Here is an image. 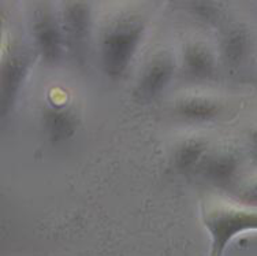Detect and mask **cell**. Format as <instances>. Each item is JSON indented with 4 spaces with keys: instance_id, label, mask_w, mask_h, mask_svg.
Masks as SVG:
<instances>
[{
    "instance_id": "6da1fadb",
    "label": "cell",
    "mask_w": 257,
    "mask_h": 256,
    "mask_svg": "<svg viewBox=\"0 0 257 256\" xmlns=\"http://www.w3.org/2000/svg\"><path fill=\"white\" fill-rule=\"evenodd\" d=\"M145 24L139 15L126 14L114 20L100 39V58L104 73L120 78L132 63L143 41Z\"/></svg>"
},
{
    "instance_id": "7a4b0ae2",
    "label": "cell",
    "mask_w": 257,
    "mask_h": 256,
    "mask_svg": "<svg viewBox=\"0 0 257 256\" xmlns=\"http://www.w3.org/2000/svg\"><path fill=\"white\" fill-rule=\"evenodd\" d=\"M203 225L211 241L208 256H224L235 237L257 232V208L241 203H213L203 210Z\"/></svg>"
},
{
    "instance_id": "3957f363",
    "label": "cell",
    "mask_w": 257,
    "mask_h": 256,
    "mask_svg": "<svg viewBox=\"0 0 257 256\" xmlns=\"http://www.w3.org/2000/svg\"><path fill=\"white\" fill-rule=\"evenodd\" d=\"M32 35L36 48L45 63L55 64L62 58L64 35L62 24L47 9H40L33 17Z\"/></svg>"
},
{
    "instance_id": "277c9868",
    "label": "cell",
    "mask_w": 257,
    "mask_h": 256,
    "mask_svg": "<svg viewBox=\"0 0 257 256\" xmlns=\"http://www.w3.org/2000/svg\"><path fill=\"white\" fill-rule=\"evenodd\" d=\"M64 41L73 54L82 58L88 48L92 28V13L86 3H66L62 11Z\"/></svg>"
},
{
    "instance_id": "5b68a950",
    "label": "cell",
    "mask_w": 257,
    "mask_h": 256,
    "mask_svg": "<svg viewBox=\"0 0 257 256\" xmlns=\"http://www.w3.org/2000/svg\"><path fill=\"white\" fill-rule=\"evenodd\" d=\"M29 62L25 55L10 49L2 60V79H0V107L2 115L5 117L14 104L21 87L28 74Z\"/></svg>"
},
{
    "instance_id": "8992f818",
    "label": "cell",
    "mask_w": 257,
    "mask_h": 256,
    "mask_svg": "<svg viewBox=\"0 0 257 256\" xmlns=\"http://www.w3.org/2000/svg\"><path fill=\"white\" fill-rule=\"evenodd\" d=\"M175 74V63L168 55H159L144 67L136 85V96L140 100H152L167 88Z\"/></svg>"
},
{
    "instance_id": "52a82bcc",
    "label": "cell",
    "mask_w": 257,
    "mask_h": 256,
    "mask_svg": "<svg viewBox=\"0 0 257 256\" xmlns=\"http://www.w3.org/2000/svg\"><path fill=\"white\" fill-rule=\"evenodd\" d=\"M43 128L51 143L59 144L67 141L77 132L78 117L74 110L66 104H48L41 114Z\"/></svg>"
},
{
    "instance_id": "ba28073f",
    "label": "cell",
    "mask_w": 257,
    "mask_h": 256,
    "mask_svg": "<svg viewBox=\"0 0 257 256\" xmlns=\"http://www.w3.org/2000/svg\"><path fill=\"white\" fill-rule=\"evenodd\" d=\"M174 111L183 121L203 123L216 118L222 111V107L213 99L205 96H188L179 99L174 106Z\"/></svg>"
},
{
    "instance_id": "9c48e42d",
    "label": "cell",
    "mask_w": 257,
    "mask_h": 256,
    "mask_svg": "<svg viewBox=\"0 0 257 256\" xmlns=\"http://www.w3.org/2000/svg\"><path fill=\"white\" fill-rule=\"evenodd\" d=\"M241 167V158L232 151L211 155L203 163L204 176L215 184H228L237 177Z\"/></svg>"
},
{
    "instance_id": "30bf717a",
    "label": "cell",
    "mask_w": 257,
    "mask_h": 256,
    "mask_svg": "<svg viewBox=\"0 0 257 256\" xmlns=\"http://www.w3.org/2000/svg\"><path fill=\"white\" fill-rule=\"evenodd\" d=\"M183 66L192 77L212 78L216 73V60L207 45L192 43L183 49Z\"/></svg>"
},
{
    "instance_id": "8fae6325",
    "label": "cell",
    "mask_w": 257,
    "mask_h": 256,
    "mask_svg": "<svg viewBox=\"0 0 257 256\" xmlns=\"http://www.w3.org/2000/svg\"><path fill=\"white\" fill-rule=\"evenodd\" d=\"M250 49V39L243 28H232L223 36L220 54L226 66L235 69L242 63Z\"/></svg>"
},
{
    "instance_id": "7c38bea8",
    "label": "cell",
    "mask_w": 257,
    "mask_h": 256,
    "mask_svg": "<svg viewBox=\"0 0 257 256\" xmlns=\"http://www.w3.org/2000/svg\"><path fill=\"white\" fill-rule=\"evenodd\" d=\"M208 158V144L201 138H188L174 152V166L182 173L203 166Z\"/></svg>"
},
{
    "instance_id": "4fadbf2b",
    "label": "cell",
    "mask_w": 257,
    "mask_h": 256,
    "mask_svg": "<svg viewBox=\"0 0 257 256\" xmlns=\"http://www.w3.org/2000/svg\"><path fill=\"white\" fill-rule=\"evenodd\" d=\"M237 200L241 204L257 208V178H253L243 185L237 193Z\"/></svg>"
},
{
    "instance_id": "5bb4252c",
    "label": "cell",
    "mask_w": 257,
    "mask_h": 256,
    "mask_svg": "<svg viewBox=\"0 0 257 256\" xmlns=\"http://www.w3.org/2000/svg\"><path fill=\"white\" fill-rule=\"evenodd\" d=\"M192 11L194 14L197 15L200 20L207 21V22H211V21L216 20L219 15V9L212 3H193L192 5Z\"/></svg>"
},
{
    "instance_id": "9a60e30c",
    "label": "cell",
    "mask_w": 257,
    "mask_h": 256,
    "mask_svg": "<svg viewBox=\"0 0 257 256\" xmlns=\"http://www.w3.org/2000/svg\"><path fill=\"white\" fill-rule=\"evenodd\" d=\"M249 141H250V145H252L253 152L257 156V128L250 130V133H249Z\"/></svg>"
}]
</instances>
